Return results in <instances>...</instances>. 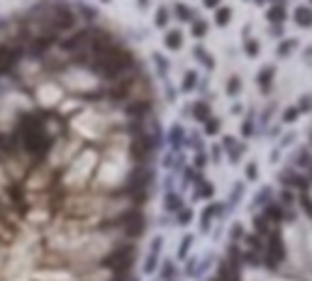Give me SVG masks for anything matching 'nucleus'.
Returning a JSON list of instances; mask_svg holds the SVG:
<instances>
[{
    "instance_id": "obj_30",
    "label": "nucleus",
    "mask_w": 312,
    "mask_h": 281,
    "mask_svg": "<svg viewBox=\"0 0 312 281\" xmlns=\"http://www.w3.org/2000/svg\"><path fill=\"white\" fill-rule=\"evenodd\" d=\"M242 191H244V184L239 181V184H237V186L232 188V196H229V206H234V203L239 201V196H242Z\"/></svg>"
},
{
    "instance_id": "obj_39",
    "label": "nucleus",
    "mask_w": 312,
    "mask_h": 281,
    "mask_svg": "<svg viewBox=\"0 0 312 281\" xmlns=\"http://www.w3.org/2000/svg\"><path fill=\"white\" fill-rule=\"evenodd\" d=\"M205 164H208V157H205V152H200L195 157V167H205Z\"/></svg>"
},
{
    "instance_id": "obj_44",
    "label": "nucleus",
    "mask_w": 312,
    "mask_h": 281,
    "mask_svg": "<svg viewBox=\"0 0 312 281\" xmlns=\"http://www.w3.org/2000/svg\"><path fill=\"white\" fill-rule=\"evenodd\" d=\"M146 3H149V0H139V5H141V8H144V5H146Z\"/></svg>"
},
{
    "instance_id": "obj_43",
    "label": "nucleus",
    "mask_w": 312,
    "mask_h": 281,
    "mask_svg": "<svg viewBox=\"0 0 312 281\" xmlns=\"http://www.w3.org/2000/svg\"><path fill=\"white\" fill-rule=\"evenodd\" d=\"M212 159H215V162H220V147H215V150H212Z\"/></svg>"
},
{
    "instance_id": "obj_7",
    "label": "nucleus",
    "mask_w": 312,
    "mask_h": 281,
    "mask_svg": "<svg viewBox=\"0 0 312 281\" xmlns=\"http://www.w3.org/2000/svg\"><path fill=\"white\" fill-rule=\"evenodd\" d=\"M285 213H288V210H283V206H276V203H268L266 210H263V215H266L268 223H283Z\"/></svg>"
},
{
    "instance_id": "obj_22",
    "label": "nucleus",
    "mask_w": 312,
    "mask_h": 281,
    "mask_svg": "<svg viewBox=\"0 0 312 281\" xmlns=\"http://www.w3.org/2000/svg\"><path fill=\"white\" fill-rule=\"evenodd\" d=\"M191 220H193V210H191V208H181V210H178V223H181V225H188Z\"/></svg>"
},
{
    "instance_id": "obj_8",
    "label": "nucleus",
    "mask_w": 312,
    "mask_h": 281,
    "mask_svg": "<svg viewBox=\"0 0 312 281\" xmlns=\"http://www.w3.org/2000/svg\"><path fill=\"white\" fill-rule=\"evenodd\" d=\"M164 208H166V213H178V210L183 208L181 196H178V193H173V191H169V193H166V198H164Z\"/></svg>"
},
{
    "instance_id": "obj_10",
    "label": "nucleus",
    "mask_w": 312,
    "mask_h": 281,
    "mask_svg": "<svg viewBox=\"0 0 312 281\" xmlns=\"http://www.w3.org/2000/svg\"><path fill=\"white\" fill-rule=\"evenodd\" d=\"M164 44L169 47V49H181V44H183V35L181 32H169L166 37H164Z\"/></svg>"
},
{
    "instance_id": "obj_26",
    "label": "nucleus",
    "mask_w": 312,
    "mask_h": 281,
    "mask_svg": "<svg viewBox=\"0 0 312 281\" xmlns=\"http://www.w3.org/2000/svg\"><path fill=\"white\" fill-rule=\"evenodd\" d=\"M300 203L305 206V210H307V215L312 218V201H310V193H307V191H300Z\"/></svg>"
},
{
    "instance_id": "obj_17",
    "label": "nucleus",
    "mask_w": 312,
    "mask_h": 281,
    "mask_svg": "<svg viewBox=\"0 0 312 281\" xmlns=\"http://www.w3.org/2000/svg\"><path fill=\"white\" fill-rule=\"evenodd\" d=\"M242 152H244V147L234 142V145L229 147V162H232V164H237V162L242 159Z\"/></svg>"
},
{
    "instance_id": "obj_46",
    "label": "nucleus",
    "mask_w": 312,
    "mask_h": 281,
    "mask_svg": "<svg viewBox=\"0 0 312 281\" xmlns=\"http://www.w3.org/2000/svg\"><path fill=\"white\" fill-rule=\"evenodd\" d=\"M310 137H312V134H310Z\"/></svg>"
},
{
    "instance_id": "obj_3",
    "label": "nucleus",
    "mask_w": 312,
    "mask_h": 281,
    "mask_svg": "<svg viewBox=\"0 0 312 281\" xmlns=\"http://www.w3.org/2000/svg\"><path fill=\"white\" fill-rule=\"evenodd\" d=\"M129 262H132V249L129 247H117L107 259H105V266L115 269L117 274H122L124 269H129Z\"/></svg>"
},
{
    "instance_id": "obj_18",
    "label": "nucleus",
    "mask_w": 312,
    "mask_h": 281,
    "mask_svg": "<svg viewBox=\"0 0 312 281\" xmlns=\"http://www.w3.org/2000/svg\"><path fill=\"white\" fill-rule=\"evenodd\" d=\"M195 56H198V59H200V61H203V64H208V66H210V69H212V66H215V61H212V59H210V54H208V52H205V49H203V47H195Z\"/></svg>"
},
{
    "instance_id": "obj_21",
    "label": "nucleus",
    "mask_w": 312,
    "mask_h": 281,
    "mask_svg": "<svg viewBox=\"0 0 312 281\" xmlns=\"http://www.w3.org/2000/svg\"><path fill=\"white\" fill-rule=\"evenodd\" d=\"M239 88H242V81H239V76H232V78H229V83H227V91H229V95H237V93H239Z\"/></svg>"
},
{
    "instance_id": "obj_36",
    "label": "nucleus",
    "mask_w": 312,
    "mask_h": 281,
    "mask_svg": "<svg viewBox=\"0 0 312 281\" xmlns=\"http://www.w3.org/2000/svg\"><path fill=\"white\" fill-rule=\"evenodd\" d=\"M193 86H195V74H193V71H188V74H186V78H183V88H186V91H191Z\"/></svg>"
},
{
    "instance_id": "obj_1",
    "label": "nucleus",
    "mask_w": 312,
    "mask_h": 281,
    "mask_svg": "<svg viewBox=\"0 0 312 281\" xmlns=\"http://www.w3.org/2000/svg\"><path fill=\"white\" fill-rule=\"evenodd\" d=\"M151 179H154L151 169L137 167V169L129 174V179H127V196H132L134 201H144V198H149L146 188H149Z\"/></svg>"
},
{
    "instance_id": "obj_34",
    "label": "nucleus",
    "mask_w": 312,
    "mask_h": 281,
    "mask_svg": "<svg viewBox=\"0 0 312 281\" xmlns=\"http://www.w3.org/2000/svg\"><path fill=\"white\" fill-rule=\"evenodd\" d=\"M205 32H208V25H205V22H195V25H193V35H195L198 39H200Z\"/></svg>"
},
{
    "instance_id": "obj_31",
    "label": "nucleus",
    "mask_w": 312,
    "mask_h": 281,
    "mask_svg": "<svg viewBox=\"0 0 312 281\" xmlns=\"http://www.w3.org/2000/svg\"><path fill=\"white\" fill-rule=\"evenodd\" d=\"M173 274H176L173 264H171V262H166V264H164V269H161V276H164V281H171V279H173Z\"/></svg>"
},
{
    "instance_id": "obj_28",
    "label": "nucleus",
    "mask_w": 312,
    "mask_h": 281,
    "mask_svg": "<svg viewBox=\"0 0 312 281\" xmlns=\"http://www.w3.org/2000/svg\"><path fill=\"white\" fill-rule=\"evenodd\" d=\"M293 49H295V42H293V39H288L285 44H280V47H278V56H288Z\"/></svg>"
},
{
    "instance_id": "obj_14",
    "label": "nucleus",
    "mask_w": 312,
    "mask_h": 281,
    "mask_svg": "<svg viewBox=\"0 0 312 281\" xmlns=\"http://www.w3.org/2000/svg\"><path fill=\"white\" fill-rule=\"evenodd\" d=\"M271 78H273V66H266L259 71V86L261 88H268L271 86Z\"/></svg>"
},
{
    "instance_id": "obj_23",
    "label": "nucleus",
    "mask_w": 312,
    "mask_h": 281,
    "mask_svg": "<svg viewBox=\"0 0 312 281\" xmlns=\"http://www.w3.org/2000/svg\"><path fill=\"white\" fill-rule=\"evenodd\" d=\"M191 244H193V237L188 235V237L181 242V247H178V257H181V259H186V257H188V249H191Z\"/></svg>"
},
{
    "instance_id": "obj_33",
    "label": "nucleus",
    "mask_w": 312,
    "mask_h": 281,
    "mask_svg": "<svg viewBox=\"0 0 312 281\" xmlns=\"http://www.w3.org/2000/svg\"><path fill=\"white\" fill-rule=\"evenodd\" d=\"M166 22H169V10H166V8H161V10H159V15H156V25L164 27Z\"/></svg>"
},
{
    "instance_id": "obj_20",
    "label": "nucleus",
    "mask_w": 312,
    "mask_h": 281,
    "mask_svg": "<svg viewBox=\"0 0 312 281\" xmlns=\"http://www.w3.org/2000/svg\"><path fill=\"white\" fill-rule=\"evenodd\" d=\"M310 162H312V159H310V152H307V150H300L297 157H295V164H297V167H310Z\"/></svg>"
},
{
    "instance_id": "obj_9",
    "label": "nucleus",
    "mask_w": 312,
    "mask_h": 281,
    "mask_svg": "<svg viewBox=\"0 0 312 281\" xmlns=\"http://www.w3.org/2000/svg\"><path fill=\"white\" fill-rule=\"evenodd\" d=\"M295 22H297L300 27H312V10L297 8V10H295Z\"/></svg>"
},
{
    "instance_id": "obj_16",
    "label": "nucleus",
    "mask_w": 312,
    "mask_h": 281,
    "mask_svg": "<svg viewBox=\"0 0 312 281\" xmlns=\"http://www.w3.org/2000/svg\"><path fill=\"white\" fill-rule=\"evenodd\" d=\"M268 20H271V22H283V20H285V8H283V5H276V8L268 13Z\"/></svg>"
},
{
    "instance_id": "obj_5",
    "label": "nucleus",
    "mask_w": 312,
    "mask_h": 281,
    "mask_svg": "<svg viewBox=\"0 0 312 281\" xmlns=\"http://www.w3.org/2000/svg\"><path fill=\"white\" fill-rule=\"evenodd\" d=\"M278 179H280V184H283V186H288V188H290V186H295V188H300V191H307V179H302V176H300V174H295L293 169L280 171V176H278Z\"/></svg>"
},
{
    "instance_id": "obj_19",
    "label": "nucleus",
    "mask_w": 312,
    "mask_h": 281,
    "mask_svg": "<svg viewBox=\"0 0 312 281\" xmlns=\"http://www.w3.org/2000/svg\"><path fill=\"white\" fill-rule=\"evenodd\" d=\"M217 130H220V122L210 115V117L205 120V134H217Z\"/></svg>"
},
{
    "instance_id": "obj_40",
    "label": "nucleus",
    "mask_w": 312,
    "mask_h": 281,
    "mask_svg": "<svg viewBox=\"0 0 312 281\" xmlns=\"http://www.w3.org/2000/svg\"><path fill=\"white\" fill-rule=\"evenodd\" d=\"M246 176H249V179H256V164H249V167H246Z\"/></svg>"
},
{
    "instance_id": "obj_24",
    "label": "nucleus",
    "mask_w": 312,
    "mask_h": 281,
    "mask_svg": "<svg viewBox=\"0 0 312 281\" xmlns=\"http://www.w3.org/2000/svg\"><path fill=\"white\" fill-rule=\"evenodd\" d=\"M154 61H156V66H159V74H161V76H166V71H169V61H164V56H161V54H154Z\"/></svg>"
},
{
    "instance_id": "obj_4",
    "label": "nucleus",
    "mask_w": 312,
    "mask_h": 281,
    "mask_svg": "<svg viewBox=\"0 0 312 281\" xmlns=\"http://www.w3.org/2000/svg\"><path fill=\"white\" fill-rule=\"evenodd\" d=\"M122 225H124V232H127V235L137 237V235H141V230H144V215H141L139 210H129V213L122 215Z\"/></svg>"
},
{
    "instance_id": "obj_27",
    "label": "nucleus",
    "mask_w": 312,
    "mask_h": 281,
    "mask_svg": "<svg viewBox=\"0 0 312 281\" xmlns=\"http://www.w3.org/2000/svg\"><path fill=\"white\" fill-rule=\"evenodd\" d=\"M229 18H232V10H229V8L217 10V25H227V22H229Z\"/></svg>"
},
{
    "instance_id": "obj_41",
    "label": "nucleus",
    "mask_w": 312,
    "mask_h": 281,
    "mask_svg": "<svg viewBox=\"0 0 312 281\" xmlns=\"http://www.w3.org/2000/svg\"><path fill=\"white\" fill-rule=\"evenodd\" d=\"M232 237H234V240L242 237V225H234V227H232Z\"/></svg>"
},
{
    "instance_id": "obj_29",
    "label": "nucleus",
    "mask_w": 312,
    "mask_h": 281,
    "mask_svg": "<svg viewBox=\"0 0 312 281\" xmlns=\"http://www.w3.org/2000/svg\"><path fill=\"white\" fill-rule=\"evenodd\" d=\"M297 112H300V108H288L283 112V122H295L297 120Z\"/></svg>"
},
{
    "instance_id": "obj_13",
    "label": "nucleus",
    "mask_w": 312,
    "mask_h": 281,
    "mask_svg": "<svg viewBox=\"0 0 312 281\" xmlns=\"http://www.w3.org/2000/svg\"><path fill=\"white\" fill-rule=\"evenodd\" d=\"M268 203H271V188L263 186V188L259 191V196L254 198V206H251V208H261V206H268Z\"/></svg>"
},
{
    "instance_id": "obj_15",
    "label": "nucleus",
    "mask_w": 312,
    "mask_h": 281,
    "mask_svg": "<svg viewBox=\"0 0 312 281\" xmlns=\"http://www.w3.org/2000/svg\"><path fill=\"white\" fill-rule=\"evenodd\" d=\"M193 112H195V120H198V122H205V120L210 117V108H208L205 103H195V105H193Z\"/></svg>"
},
{
    "instance_id": "obj_12",
    "label": "nucleus",
    "mask_w": 312,
    "mask_h": 281,
    "mask_svg": "<svg viewBox=\"0 0 312 281\" xmlns=\"http://www.w3.org/2000/svg\"><path fill=\"white\" fill-rule=\"evenodd\" d=\"M198 198H212L215 196V186L210 181H198Z\"/></svg>"
},
{
    "instance_id": "obj_32",
    "label": "nucleus",
    "mask_w": 312,
    "mask_h": 281,
    "mask_svg": "<svg viewBox=\"0 0 312 281\" xmlns=\"http://www.w3.org/2000/svg\"><path fill=\"white\" fill-rule=\"evenodd\" d=\"M183 181H186V184H193V181H200V176L195 174V169H186V171H183Z\"/></svg>"
},
{
    "instance_id": "obj_11",
    "label": "nucleus",
    "mask_w": 312,
    "mask_h": 281,
    "mask_svg": "<svg viewBox=\"0 0 312 281\" xmlns=\"http://www.w3.org/2000/svg\"><path fill=\"white\" fill-rule=\"evenodd\" d=\"M169 142L173 145V150H178L183 145V127L181 125H173L171 127V134H169Z\"/></svg>"
},
{
    "instance_id": "obj_38",
    "label": "nucleus",
    "mask_w": 312,
    "mask_h": 281,
    "mask_svg": "<svg viewBox=\"0 0 312 281\" xmlns=\"http://www.w3.org/2000/svg\"><path fill=\"white\" fill-rule=\"evenodd\" d=\"M242 132H244V137H251V132H254V125H251V120H246V125L242 127Z\"/></svg>"
},
{
    "instance_id": "obj_35",
    "label": "nucleus",
    "mask_w": 312,
    "mask_h": 281,
    "mask_svg": "<svg viewBox=\"0 0 312 281\" xmlns=\"http://www.w3.org/2000/svg\"><path fill=\"white\" fill-rule=\"evenodd\" d=\"M244 49H246V54H249V56H256V54H259V44H256L254 39H249V42L244 44Z\"/></svg>"
},
{
    "instance_id": "obj_42",
    "label": "nucleus",
    "mask_w": 312,
    "mask_h": 281,
    "mask_svg": "<svg viewBox=\"0 0 312 281\" xmlns=\"http://www.w3.org/2000/svg\"><path fill=\"white\" fill-rule=\"evenodd\" d=\"M203 3H205V5H208V8H215V5H217V3H220V0H203Z\"/></svg>"
},
{
    "instance_id": "obj_6",
    "label": "nucleus",
    "mask_w": 312,
    "mask_h": 281,
    "mask_svg": "<svg viewBox=\"0 0 312 281\" xmlns=\"http://www.w3.org/2000/svg\"><path fill=\"white\" fill-rule=\"evenodd\" d=\"M17 56H20L17 49H13V47H0V71H5L10 64H15Z\"/></svg>"
},
{
    "instance_id": "obj_45",
    "label": "nucleus",
    "mask_w": 312,
    "mask_h": 281,
    "mask_svg": "<svg viewBox=\"0 0 312 281\" xmlns=\"http://www.w3.org/2000/svg\"><path fill=\"white\" fill-rule=\"evenodd\" d=\"M310 181H312V162H310Z\"/></svg>"
},
{
    "instance_id": "obj_25",
    "label": "nucleus",
    "mask_w": 312,
    "mask_h": 281,
    "mask_svg": "<svg viewBox=\"0 0 312 281\" xmlns=\"http://www.w3.org/2000/svg\"><path fill=\"white\" fill-rule=\"evenodd\" d=\"M176 15H178V20H183V22H186V20H193V13H191L186 5H176Z\"/></svg>"
},
{
    "instance_id": "obj_2",
    "label": "nucleus",
    "mask_w": 312,
    "mask_h": 281,
    "mask_svg": "<svg viewBox=\"0 0 312 281\" xmlns=\"http://www.w3.org/2000/svg\"><path fill=\"white\" fill-rule=\"evenodd\" d=\"M263 257H266V262L271 266H276L278 262L285 259V244H283V237L278 232H268L266 235V254Z\"/></svg>"
},
{
    "instance_id": "obj_37",
    "label": "nucleus",
    "mask_w": 312,
    "mask_h": 281,
    "mask_svg": "<svg viewBox=\"0 0 312 281\" xmlns=\"http://www.w3.org/2000/svg\"><path fill=\"white\" fill-rule=\"evenodd\" d=\"M297 108H300L302 112H305V110H312V95H307L305 100H300V105H297Z\"/></svg>"
}]
</instances>
